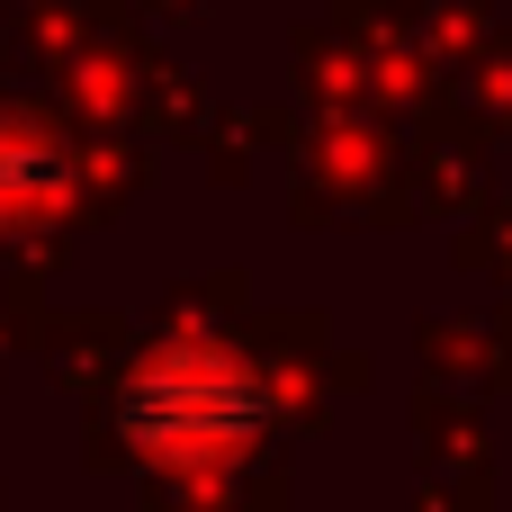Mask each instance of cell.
<instances>
[{
  "label": "cell",
  "instance_id": "cell-2",
  "mask_svg": "<svg viewBox=\"0 0 512 512\" xmlns=\"http://www.w3.org/2000/svg\"><path fill=\"white\" fill-rule=\"evenodd\" d=\"M54 180H63V162L45 144L0 135V207H36V198H54Z\"/></svg>",
  "mask_w": 512,
  "mask_h": 512
},
{
  "label": "cell",
  "instance_id": "cell-1",
  "mask_svg": "<svg viewBox=\"0 0 512 512\" xmlns=\"http://www.w3.org/2000/svg\"><path fill=\"white\" fill-rule=\"evenodd\" d=\"M117 423L144 459L162 468H216L261 432V387L234 351L216 342H162L117 396Z\"/></svg>",
  "mask_w": 512,
  "mask_h": 512
}]
</instances>
